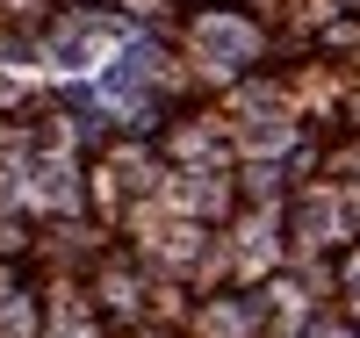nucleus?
Returning a JSON list of instances; mask_svg holds the SVG:
<instances>
[{"label":"nucleus","instance_id":"1","mask_svg":"<svg viewBox=\"0 0 360 338\" xmlns=\"http://www.w3.org/2000/svg\"><path fill=\"white\" fill-rule=\"evenodd\" d=\"M353 288H360V266H353Z\"/></svg>","mask_w":360,"mask_h":338}]
</instances>
